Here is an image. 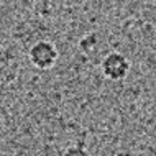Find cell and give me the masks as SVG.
<instances>
[{
  "label": "cell",
  "mask_w": 156,
  "mask_h": 156,
  "mask_svg": "<svg viewBox=\"0 0 156 156\" xmlns=\"http://www.w3.org/2000/svg\"><path fill=\"white\" fill-rule=\"evenodd\" d=\"M130 73V61L125 54L119 51L107 53L100 61V74L107 81H122Z\"/></svg>",
  "instance_id": "obj_1"
},
{
  "label": "cell",
  "mask_w": 156,
  "mask_h": 156,
  "mask_svg": "<svg viewBox=\"0 0 156 156\" xmlns=\"http://www.w3.org/2000/svg\"><path fill=\"white\" fill-rule=\"evenodd\" d=\"M99 44V38H97V33H89V35L82 36L81 41H79V49L82 53H92L95 49V46Z\"/></svg>",
  "instance_id": "obj_3"
},
{
  "label": "cell",
  "mask_w": 156,
  "mask_h": 156,
  "mask_svg": "<svg viewBox=\"0 0 156 156\" xmlns=\"http://www.w3.org/2000/svg\"><path fill=\"white\" fill-rule=\"evenodd\" d=\"M62 156H90V153L84 145H69L62 151Z\"/></svg>",
  "instance_id": "obj_4"
},
{
  "label": "cell",
  "mask_w": 156,
  "mask_h": 156,
  "mask_svg": "<svg viewBox=\"0 0 156 156\" xmlns=\"http://www.w3.org/2000/svg\"><path fill=\"white\" fill-rule=\"evenodd\" d=\"M28 58H30V62L36 67V69L48 71L56 64L58 58H59V53H58L56 46H54L51 41L40 40L30 48Z\"/></svg>",
  "instance_id": "obj_2"
}]
</instances>
